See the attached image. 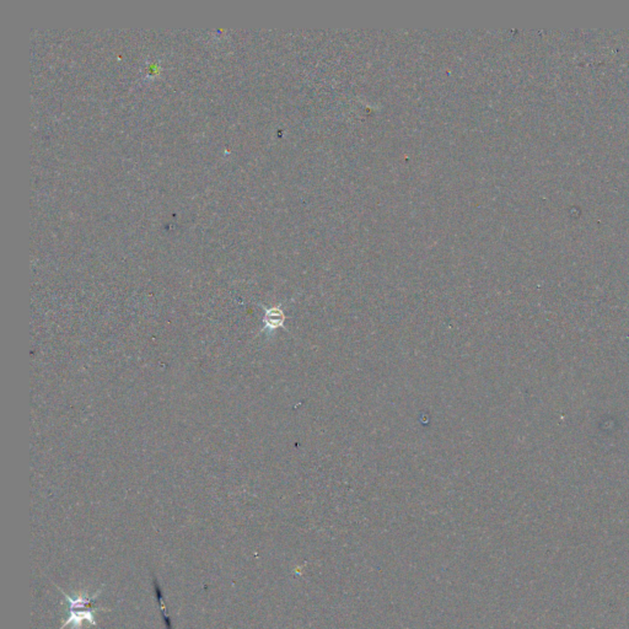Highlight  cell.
Here are the masks:
<instances>
[{"label":"cell","instance_id":"1","mask_svg":"<svg viewBox=\"0 0 629 629\" xmlns=\"http://www.w3.org/2000/svg\"><path fill=\"white\" fill-rule=\"evenodd\" d=\"M284 322L285 315L279 306H273V308L266 309L263 316L264 328H268L270 331L278 330V328L284 327Z\"/></svg>","mask_w":629,"mask_h":629},{"label":"cell","instance_id":"2","mask_svg":"<svg viewBox=\"0 0 629 629\" xmlns=\"http://www.w3.org/2000/svg\"><path fill=\"white\" fill-rule=\"evenodd\" d=\"M154 586H155V592H156V597H157V601H159V602H160V604H161V611H162V613H164V617H165V621H166V624H167V628H169V629H172V628H171V623H170V617H169V616H167V613H166V610H165V606H164V600H162V594H161V589H160V586H159V584H157V581H156V579H154Z\"/></svg>","mask_w":629,"mask_h":629}]
</instances>
